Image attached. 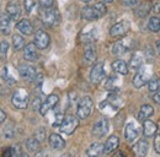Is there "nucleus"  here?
<instances>
[{
	"label": "nucleus",
	"instance_id": "1",
	"mask_svg": "<svg viewBox=\"0 0 160 157\" xmlns=\"http://www.w3.org/2000/svg\"><path fill=\"white\" fill-rule=\"evenodd\" d=\"M106 6L103 2H98L92 6H85L81 10V17L86 21H94L102 17L106 14Z\"/></svg>",
	"mask_w": 160,
	"mask_h": 157
},
{
	"label": "nucleus",
	"instance_id": "2",
	"mask_svg": "<svg viewBox=\"0 0 160 157\" xmlns=\"http://www.w3.org/2000/svg\"><path fill=\"white\" fill-rule=\"evenodd\" d=\"M40 17L42 22L49 27L57 26L59 23V12L57 9H52V7H42L40 11Z\"/></svg>",
	"mask_w": 160,
	"mask_h": 157
},
{
	"label": "nucleus",
	"instance_id": "3",
	"mask_svg": "<svg viewBox=\"0 0 160 157\" xmlns=\"http://www.w3.org/2000/svg\"><path fill=\"white\" fill-rule=\"evenodd\" d=\"M28 101H30V95L25 88H19L14 92L12 97H11V103L15 108L18 109H26L28 106Z\"/></svg>",
	"mask_w": 160,
	"mask_h": 157
},
{
	"label": "nucleus",
	"instance_id": "4",
	"mask_svg": "<svg viewBox=\"0 0 160 157\" xmlns=\"http://www.w3.org/2000/svg\"><path fill=\"white\" fill-rule=\"evenodd\" d=\"M92 108H94V102H92V99L89 97V96L82 97L79 101L78 109H77L78 118H79V119H86V118L91 114Z\"/></svg>",
	"mask_w": 160,
	"mask_h": 157
},
{
	"label": "nucleus",
	"instance_id": "5",
	"mask_svg": "<svg viewBox=\"0 0 160 157\" xmlns=\"http://www.w3.org/2000/svg\"><path fill=\"white\" fill-rule=\"evenodd\" d=\"M78 125H79L78 118L74 117V116H67V117H64L62 124L59 125V130L62 133L67 134V135H70L75 131Z\"/></svg>",
	"mask_w": 160,
	"mask_h": 157
},
{
	"label": "nucleus",
	"instance_id": "6",
	"mask_svg": "<svg viewBox=\"0 0 160 157\" xmlns=\"http://www.w3.org/2000/svg\"><path fill=\"white\" fill-rule=\"evenodd\" d=\"M108 131V120L106 118H100L92 126V135L95 137H102Z\"/></svg>",
	"mask_w": 160,
	"mask_h": 157
},
{
	"label": "nucleus",
	"instance_id": "7",
	"mask_svg": "<svg viewBox=\"0 0 160 157\" xmlns=\"http://www.w3.org/2000/svg\"><path fill=\"white\" fill-rule=\"evenodd\" d=\"M59 102V97L57 95H49L48 97L44 99V102H42L40 107V113L42 116H46L51 109H53Z\"/></svg>",
	"mask_w": 160,
	"mask_h": 157
},
{
	"label": "nucleus",
	"instance_id": "8",
	"mask_svg": "<svg viewBox=\"0 0 160 157\" xmlns=\"http://www.w3.org/2000/svg\"><path fill=\"white\" fill-rule=\"evenodd\" d=\"M129 30V23L128 21H121V22H117L116 25H113L110 30V35L113 37V38H118V37H122L124 36Z\"/></svg>",
	"mask_w": 160,
	"mask_h": 157
},
{
	"label": "nucleus",
	"instance_id": "9",
	"mask_svg": "<svg viewBox=\"0 0 160 157\" xmlns=\"http://www.w3.org/2000/svg\"><path fill=\"white\" fill-rule=\"evenodd\" d=\"M51 43V37L49 35L43 31V30H38L35 35V44L38 49H46Z\"/></svg>",
	"mask_w": 160,
	"mask_h": 157
},
{
	"label": "nucleus",
	"instance_id": "10",
	"mask_svg": "<svg viewBox=\"0 0 160 157\" xmlns=\"http://www.w3.org/2000/svg\"><path fill=\"white\" fill-rule=\"evenodd\" d=\"M105 65L103 63H96L90 73V80L94 82V83H99L101 82L103 78H105Z\"/></svg>",
	"mask_w": 160,
	"mask_h": 157
},
{
	"label": "nucleus",
	"instance_id": "11",
	"mask_svg": "<svg viewBox=\"0 0 160 157\" xmlns=\"http://www.w3.org/2000/svg\"><path fill=\"white\" fill-rule=\"evenodd\" d=\"M19 73L21 78H23L27 81H33L36 78V69L28 64H21L19 66Z\"/></svg>",
	"mask_w": 160,
	"mask_h": 157
},
{
	"label": "nucleus",
	"instance_id": "12",
	"mask_svg": "<svg viewBox=\"0 0 160 157\" xmlns=\"http://www.w3.org/2000/svg\"><path fill=\"white\" fill-rule=\"evenodd\" d=\"M6 14L10 16V19L16 21L20 19L21 16V7L19 2L16 1H9L6 5Z\"/></svg>",
	"mask_w": 160,
	"mask_h": 157
},
{
	"label": "nucleus",
	"instance_id": "13",
	"mask_svg": "<svg viewBox=\"0 0 160 157\" xmlns=\"http://www.w3.org/2000/svg\"><path fill=\"white\" fill-rule=\"evenodd\" d=\"M23 58L27 61H36L38 59V53H37V47L35 43H30L25 45L23 48Z\"/></svg>",
	"mask_w": 160,
	"mask_h": 157
},
{
	"label": "nucleus",
	"instance_id": "14",
	"mask_svg": "<svg viewBox=\"0 0 160 157\" xmlns=\"http://www.w3.org/2000/svg\"><path fill=\"white\" fill-rule=\"evenodd\" d=\"M11 21L10 16L8 14H4L0 16V32L5 36H8L11 31Z\"/></svg>",
	"mask_w": 160,
	"mask_h": 157
},
{
	"label": "nucleus",
	"instance_id": "15",
	"mask_svg": "<svg viewBox=\"0 0 160 157\" xmlns=\"http://www.w3.org/2000/svg\"><path fill=\"white\" fill-rule=\"evenodd\" d=\"M16 28L20 31L22 35H26V36H30V35L33 33V26H32V23L26 19L19 21L18 25H16Z\"/></svg>",
	"mask_w": 160,
	"mask_h": 157
},
{
	"label": "nucleus",
	"instance_id": "16",
	"mask_svg": "<svg viewBox=\"0 0 160 157\" xmlns=\"http://www.w3.org/2000/svg\"><path fill=\"white\" fill-rule=\"evenodd\" d=\"M124 137L128 142H134L136 139L138 137V130L136 129L134 124L133 123H129L126 125V129H124Z\"/></svg>",
	"mask_w": 160,
	"mask_h": 157
},
{
	"label": "nucleus",
	"instance_id": "17",
	"mask_svg": "<svg viewBox=\"0 0 160 157\" xmlns=\"http://www.w3.org/2000/svg\"><path fill=\"white\" fill-rule=\"evenodd\" d=\"M49 145L53 150H63L65 146V141L58 134H52L49 136Z\"/></svg>",
	"mask_w": 160,
	"mask_h": 157
},
{
	"label": "nucleus",
	"instance_id": "18",
	"mask_svg": "<svg viewBox=\"0 0 160 157\" xmlns=\"http://www.w3.org/2000/svg\"><path fill=\"white\" fill-rule=\"evenodd\" d=\"M118 145H120V139H118V137L116 136V135L110 136L107 139L106 144H105V152H106V154L113 152L115 150H117Z\"/></svg>",
	"mask_w": 160,
	"mask_h": 157
},
{
	"label": "nucleus",
	"instance_id": "19",
	"mask_svg": "<svg viewBox=\"0 0 160 157\" xmlns=\"http://www.w3.org/2000/svg\"><path fill=\"white\" fill-rule=\"evenodd\" d=\"M105 154V145L100 142H94L86 151L88 156H101Z\"/></svg>",
	"mask_w": 160,
	"mask_h": 157
},
{
	"label": "nucleus",
	"instance_id": "20",
	"mask_svg": "<svg viewBox=\"0 0 160 157\" xmlns=\"http://www.w3.org/2000/svg\"><path fill=\"white\" fill-rule=\"evenodd\" d=\"M26 149L32 154H37L41 149V141L36 136L28 137L26 140Z\"/></svg>",
	"mask_w": 160,
	"mask_h": 157
},
{
	"label": "nucleus",
	"instance_id": "21",
	"mask_svg": "<svg viewBox=\"0 0 160 157\" xmlns=\"http://www.w3.org/2000/svg\"><path fill=\"white\" fill-rule=\"evenodd\" d=\"M148 147H149V146H148L147 140H139V141L134 145L133 151H134V154H136L137 156L143 157L148 154Z\"/></svg>",
	"mask_w": 160,
	"mask_h": 157
},
{
	"label": "nucleus",
	"instance_id": "22",
	"mask_svg": "<svg viewBox=\"0 0 160 157\" xmlns=\"http://www.w3.org/2000/svg\"><path fill=\"white\" fill-rule=\"evenodd\" d=\"M148 81H149L148 75H147L143 70H139V71L134 75V78H133V85H134L137 88H140V87H143Z\"/></svg>",
	"mask_w": 160,
	"mask_h": 157
},
{
	"label": "nucleus",
	"instance_id": "23",
	"mask_svg": "<svg viewBox=\"0 0 160 157\" xmlns=\"http://www.w3.org/2000/svg\"><path fill=\"white\" fill-rule=\"evenodd\" d=\"M143 128H144V130H143V131H144V135L147 137L154 136V135L157 134V130H158V126H157L152 120H148V119L144 120Z\"/></svg>",
	"mask_w": 160,
	"mask_h": 157
},
{
	"label": "nucleus",
	"instance_id": "24",
	"mask_svg": "<svg viewBox=\"0 0 160 157\" xmlns=\"http://www.w3.org/2000/svg\"><path fill=\"white\" fill-rule=\"evenodd\" d=\"M112 69L121 75H127L128 74V65L123 60H115L112 63Z\"/></svg>",
	"mask_w": 160,
	"mask_h": 157
},
{
	"label": "nucleus",
	"instance_id": "25",
	"mask_svg": "<svg viewBox=\"0 0 160 157\" xmlns=\"http://www.w3.org/2000/svg\"><path fill=\"white\" fill-rule=\"evenodd\" d=\"M95 60H96V50L92 45H90L84 52V61L85 64H92Z\"/></svg>",
	"mask_w": 160,
	"mask_h": 157
},
{
	"label": "nucleus",
	"instance_id": "26",
	"mask_svg": "<svg viewBox=\"0 0 160 157\" xmlns=\"http://www.w3.org/2000/svg\"><path fill=\"white\" fill-rule=\"evenodd\" d=\"M153 113H154L153 107H152L150 104H144V106H142V108H140L139 114H138V119H139L140 121H144L145 119H148V118L150 117Z\"/></svg>",
	"mask_w": 160,
	"mask_h": 157
},
{
	"label": "nucleus",
	"instance_id": "27",
	"mask_svg": "<svg viewBox=\"0 0 160 157\" xmlns=\"http://www.w3.org/2000/svg\"><path fill=\"white\" fill-rule=\"evenodd\" d=\"M150 12V4L149 2H142L139 6L134 10V14L138 16V17H145L148 16V14Z\"/></svg>",
	"mask_w": 160,
	"mask_h": 157
},
{
	"label": "nucleus",
	"instance_id": "28",
	"mask_svg": "<svg viewBox=\"0 0 160 157\" xmlns=\"http://www.w3.org/2000/svg\"><path fill=\"white\" fill-rule=\"evenodd\" d=\"M12 47L15 50H21L25 48V39L20 35H14L12 36Z\"/></svg>",
	"mask_w": 160,
	"mask_h": 157
},
{
	"label": "nucleus",
	"instance_id": "29",
	"mask_svg": "<svg viewBox=\"0 0 160 157\" xmlns=\"http://www.w3.org/2000/svg\"><path fill=\"white\" fill-rule=\"evenodd\" d=\"M4 156H26L25 154H22L20 151V146L19 145H15V146H11L9 147L5 152H2Z\"/></svg>",
	"mask_w": 160,
	"mask_h": 157
},
{
	"label": "nucleus",
	"instance_id": "30",
	"mask_svg": "<svg viewBox=\"0 0 160 157\" xmlns=\"http://www.w3.org/2000/svg\"><path fill=\"white\" fill-rule=\"evenodd\" d=\"M148 28L152 31V32H158L160 31V19L157 16H153L150 17L149 22H148Z\"/></svg>",
	"mask_w": 160,
	"mask_h": 157
},
{
	"label": "nucleus",
	"instance_id": "31",
	"mask_svg": "<svg viewBox=\"0 0 160 157\" xmlns=\"http://www.w3.org/2000/svg\"><path fill=\"white\" fill-rule=\"evenodd\" d=\"M142 64H143V58L140 57L139 54H134V55L131 58V68H132L133 70L140 69Z\"/></svg>",
	"mask_w": 160,
	"mask_h": 157
},
{
	"label": "nucleus",
	"instance_id": "32",
	"mask_svg": "<svg viewBox=\"0 0 160 157\" xmlns=\"http://www.w3.org/2000/svg\"><path fill=\"white\" fill-rule=\"evenodd\" d=\"M124 52H127V47H124V44L122 42L115 43V45L112 47V54H115V55H122V54H124Z\"/></svg>",
	"mask_w": 160,
	"mask_h": 157
},
{
	"label": "nucleus",
	"instance_id": "33",
	"mask_svg": "<svg viewBox=\"0 0 160 157\" xmlns=\"http://www.w3.org/2000/svg\"><path fill=\"white\" fill-rule=\"evenodd\" d=\"M1 78H2V81H5L8 85H14V83L16 82V81H15V78L10 76L9 70H8V68H6V66H5V68L2 69V71H1Z\"/></svg>",
	"mask_w": 160,
	"mask_h": 157
},
{
	"label": "nucleus",
	"instance_id": "34",
	"mask_svg": "<svg viewBox=\"0 0 160 157\" xmlns=\"http://www.w3.org/2000/svg\"><path fill=\"white\" fill-rule=\"evenodd\" d=\"M160 86V80L158 78H152L148 81V87L150 92H157L159 90Z\"/></svg>",
	"mask_w": 160,
	"mask_h": 157
},
{
	"label": "nucleus",
	"instance_id": "35",
	"mask_svg": "<svg viewBox=\"0 0 160 157\" xmlns=\"http://www.w3.org/2000/svg\"><path fill=\"white\" fill-rule=\"evenodd\" d=\"M14 135H15V128H14V125L12 124H8L5 126V129H4V136L6 137V139H12Z\"/></svg>",
	"mask_w": 160,
	"mask_h": 157
},
{
	"label": "nucleus",
	"instance_id": "36",
	"mask_svg": "<svg viewBox=\"0 0 160 157\" xmlns=\"http://www.w3.org/2000/svg\"><path fill=\"white\" fill-rule=\"evenodd\" d=\"M8 50H9V43H8L6 40H2V42H0V59H5V58H6Z\"/></svg>",
	"mask_w": 160,
	"mask_h": 157
},
{
	"label": "nucleus",
	"instance_id": "37",
	"mask_svg": "<svg viewBox=\"0 0 160 157\" xmlns=\"http://www.w3.org/2000/svg\"><path fill=\"white\" fill-rule=\"evenodd\" d=\"M35 5H36L35 0H25V1H23V7H25L26 12H31L32 9L35 7Z\"/></svg>",
	"mask_w": 160,
	"mask_h": 157
},
{
	"label": "nucleus",
	"instance_id": "38",
	"mask_svg": "<svg viewBox=\"0 0 160 157\" xmlns=\"http://www.w3.org/2000/svg\"><path fill=\"white\" fill-rule=\"evenodd\" d=\"M150 11L155 15L160 14V0H154L153 4L150 5Z\"/></svg>",
	"mask_w": 160,
	"mask_h": 157
},
{
	"label": "nucleus",
	"instance_id": "39",
	"mask_svg": "<svg viewBox=\"0 0 160 157\" xmlns=\"http://www.w3.org/2000/svg\"><path fill=\"white\" fill-rule=\"evenodd\" d=\"M36 137H37L40 141H44V140H46V130H44V128H40V129L36 131Z\"/></svg>",
	"mask_w": 160,
	"mask_h": 157
},
{
	"label": "nucleus",
	"instance_id": "40",
	"mask_svg": "<svg viewBox=\"0 0 160 157\" xmlns=\"http://www.w3.org/2000/svg\"><path fill=\"white\" fill-rule=\"evenodd\" d=\"M154 149L155 151L160 154V134H155V139H154Z\"/></svg>",
	"mask_w": 160,
	"mask_h": 157
},
{
	"label": "nucleus",
	"instance_id": "41",
	"mask_svg": "<svg viewBox=\"0 0 160 157\" xmlns=\"http://www.w3.org/2000/svg\"><path fill=\"white\" fill-rule=\"evenodd\" d=\"M40 4L42 7H52L54 4V0H40Z\"/></svg>",
	"mask_w": 160,
	"mask_h": 157
},
{
	"label": "nucleus",
	"instance_id": "42",
	"mask_svg": "<svg viewBox=\"0 0 160 157\" xmlns=\"http://www.w3.org/2000/svg\"><path fill=\"white\" fill-rule=\"evenodd\" d=\"M145 59H147L149 63L153 61V50H152L150 47H148V50H145Z\"/></svg>",
	"mask_w": 160,
	"mask_h": 157
},
{
	"label": "nucleus",
	"instance_id": "43",
	"mask_svg": "<svg viewBox=\"0 0 160 157\" xmlns=\"http://www.w3.org/2000/svg\"><path fill=\"white\" fill-rule=\"evenodd\" d=\"M122 1H123V4L126 6H133V5H136L138 2V0H122Z\"/></svg>",
	"mask_w": 160,
	"mask_h": 157
},
{
	"label": "nucleus",
	"instance_id": "44",
	"mask_svg": "<svg viewBox=\"0 0 160 157\" xmlns=\"http://www.w3.org/2000/svg\"><path fill=\"white\" fill-rule=\"evenodd\" d=\"M153 101H154L155 103L160 104V90H158V91L154 93V96H153Z\"/></svg>",
	"mask_w": 160,
	"mask_h": 157
},
{
	"label": "nucleus",
	"instance_id": "45",
	"mask_svg": "<svg viewBox=\"0 0 160 157\" xmlns=\"http://www.w3.org/2000/svg\"><path fill=\"white\" fill-rule=\"evenodd\" d=\"M5 119H6V114H5V112L0 108V124H1V123H4V120H5Z\"/></svg>",
	"mask_w": 160,
	"mask_h": 157
},
{
	"label": "nucleus",
	"instance_id": "46",
	"mask_svg": "<svg viewBox=\"0 0 160 157\" xmlns=\"http://www.w3.org/2000/svg\"><path fill=\"white\" fill-rule=\"evenodd\" d=\"M157 52H158V54L160 55V40L157 42Z\"/></svg>",
	"mask_w": 160,
	"mask_h": 157
},
{
	"label": "nucleus",
	"instance_id": "47",
	"mask_svg": "<svg viewBox=\"0 0 160 157\" xmlns=\"http://www.w3.org/2000/svg\"><path fill=\"white\" fill-rule=\"evenodd\" d=\"M81 1H82V2H86V4H88V2H90L91 0H81Z\"/></svg>",
	"mask_w": 160,
	"mask_h": 157
},
{
	"label": "nucleus",
	"instance_id": "48",
	"mask_svg": "<svg viewBox=\"0 0 160 157\" xmlns=\"http://www.w3.org/2000/svg\"><path fill=\"white\" fill-rule=\"evenodd\" d=\"M103 1H105V2H112L113 0H103Z\"/></svg>",
	"mask_w": 160,
	"mask_h": 157
}]
</instances>
